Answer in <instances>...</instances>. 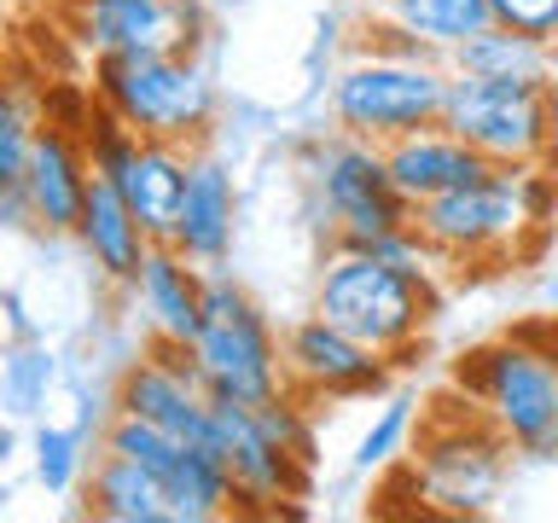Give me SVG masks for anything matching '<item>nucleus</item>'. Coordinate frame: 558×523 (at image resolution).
Listing matches in <instances>:
<instances>
[{"instance_id": "b1692460", "label": "nucleus", "mask_w": 558, "mask_h": 523, "mask_svg": "<svg viewBox=\"0 0 558 523\" xmlns=\"http://www.w3.org/2000/svg\"><path fill=\"white\" fill-rule=\"evenodd\" d=\"M418 401L413 396H384V408L366 418V430L355 436V448H349V471L355 477H390V471L408 460L413 436H418Z\"/></svg>"}, {"instance_id": "bb28decb", "label": "nucleus", "mask_w": 558, "mask_h": 523, "mask_svg": "<svg viewBox=\"0 0 558 523\" xmlns=\"http://www.w3.org/2000/svg\"><path fill=\"white\" fill-rule=\"evenodd\" d=\"M35 134H41V117L24 105L12 82H0V192L24 181L29 169V151H35Z\"/></svg>"}, {"instance_id": "c756f323", "label": "nucleus", "mask_w": 558, "mask_h": 523, "mask_svg": "<svg viewBox=\"0 0 558 523\" xmlns=\"http://www.w3.org/2000/svg\"><path fill=\"white\" fill-rule=\"evenodd\" d=\"M12 448H17V436H12V413L0 408V465L12 460Z\"/></svg>"}, {"instance_id": "f8f14e48", "label": "nucleus", "mask_w": 558, "mask_h": 523, "mask_svg": "<svg viewBox=\"0 0 558 523\" xmlns=\"http://www.w3.org/2000/svg\"><path fill=\"white\" fill-rule=\"evenodd\" d=\"M87 52H198L209 35L204 0H64Z\"/></svg>"}, {"instance_id": "423d86ee", "label": "nucleus", "mask_w": 558, "mask_h": 523, "mask_svg": "<svg viewBox=\"0 0 558 523\" xmlns=\"http://www.w3.org/2000/svg\"><path fill=\"white\" fill-rule=\"evenodd\" d=\"M413 227L436 268H500V262L530 256L547 239V227H535L530 204H523L518 169H495V163L477 181L418 204Z\"/></svg>"}, {"instance_id": "6e6552de", "label": "nucleus", "mask_w": 558, "mask_h": 523, "mask_svg": "<svg viewBox=\"0 0 558 523\" xmlns=\"http://www.w3.org/2000/svg\"><path fill=\"white\" fill-rule=\"evenodd\" d=\"M303 163H308V192L331 244L355 251L366 239L413 227V204L401 198V186L390 181V163H384V146H373V139L331 129L303 146Z\"/></svg>"}, {"instance_id": "39448f33", "label": "nucleus", "mask_w": 558, "mask_h": 523, "mask_svg": "<svg viewBox=\"0 0 558 523\" xmlns=\"http://www.w3.org/2000/svg\"><path fill=\"white\" fill-rule=\"evenodd\" d=\"M87 94L134 134L174 139V146H204L221 111V94L198 52H94Z\"/></svg>"}, {"instance_id": "5701e85b", "label": "nucleus", "mask_w": 558, "mask_h": 523, "mask_svg": "<svg viewBox=\"0 0 558 523\" xmlns=\"http://www.w3.org/2000/svg\"><path fill=\"white\" fill-rule=\"evenodd\" d=\"M52 390H59V355L41 338L0 343V408L12 418H41Z\"/></svg>"}, {"instance_id": "412c9836", "label": "nucleus", "mask_w": 558, "mask_h": 523, "mask_svg": "<svg viewBox=\"0 0 558 523\" xmlns=\"http://www.w3.org/2000/svg\"><path fill=\"white\" fill-rule=\"evenodd\" d=\"M453 76H488V82H558V41H535L506 24H483L471 41L448 52Z\"/></svg>"}, {"instance_id": "9b49d317", "label": "nucleus", "mask_w": 558, "mask_h": 523, "mask_svg": "<svg viewBox=\"0 0 558 523\" xmlns=\"http://www.w3.org/2000/svg\"><path fill=\"white\" fill-rule=\"evenodd\" d=\"M209 448L227 460L233 471V495H239V512H256V518H303V500L314 488V465H303L296 453H286L262 430L256 408L244 401H216L209 413Z\"/></svg>"}, {"instance_id": "7c9ffc66", "label": "nucleus", "mask_w": 558, "mask_h": 523, "mask_svg": "<svg viewBox=\"0 0 558 523\" xmlns=\"http://www.w3.org/2000/svg\"><path fill=\"white\" fill-rule=\"evenodd\" d=\"M373 7H390V0H373Z\"/></svg>"}, {"instance_id": "2eb2a0df", "label": "nucleus", "mask_w": 558, "mask_h": 523, "mask_svg": "<svg viewBox=\"0 0 558 523\" xmlns=\"http://www.w3.org/2000/svg\"><path fill=\"white\" fill-rule=\"evenodd\" d=\"M174 251L186 262H198L204 273H216L233 262L239 244V181L216 151H192V174H186V198H181V221H174Z\"/></svg>"}, {"instance_id": "20e7f679", "label": "nucleus", "mask_w": 558, "mask_h": 523, "mask_svg": "<svg viewBox=\"0 0 558 523\" xmlns=\"http://www.w3.org/2000/svg\"><path fill=\"white\" fill-rule=\"evenodd\" d=\"M453 70L442 52H349L326 82L331 129L390 146L401 134L436 129Z\"/></svg>"}, {"instance_id": "7ed1b4c3", "label": "nucleus", "mask_w": 558, "mask_h": 523, "mask_svg": "<svg viewBox=\"0 0 558 523\" xmlns=\"http://www.w3.org/2000/svg\"><path fill=\"white\" fill-rule=\"evenodd\" d=\"M314 314L355 331L361 343L390 355L401 373L425 349L436 314H442V279H436V268H408V262H384L331 244L320 279H314Z\"/></svg>"}, {"instance_id": "4be33fe9", "label": "nucleus", "mask_w": 558, "mask_h": 523, "mask_svg": "<svg viewBox=\"0 0 558 523\" xmlns=\"http://www.w3.org/2000/svg\"><path fill=\"white\" fill-rule=\"evenodd\" d=\"M94 460H99V436L82 430L76 418H70V425H52V418H41V425H35L29 471H35V483H41L52 500L82 495V483H87V471H94Z\"/></svg>"}, {"instance_id": "393cba45", "label": "nucleus", "mask_w": 558, "mask_h": 523, "mask_svg": "<svg viewBox=\"0 0 558 523\" xmlns=\"http://www.w3.org/2000/svg\"><path fill=\"white\" fill-rule=\"evenodd\" d=\"M390 12L442 59L488 24V0H390Z\"/></svg>"}, {"instance_id": "cd10ccee", "label": "nucleus", "mask_w": 558, "mask_h": 523, "mask_svg": "<svg viewBox=\"0 0 558 523\" xmlns=\"http://www.w3.org/2000/svg\"><path fill=\"white\" fill-rule=\"evenodd\" d=\"M488 24L535 35V41H558V0H488Z\"/></svg>"}, {"instance_id": "a878e982", "label": "nucleus", "mask_w": 558, "mask_h": 523, "mask_svg": "<svg viewBox=\"0 0 558 523\" xmlns=\"http://www.w3.org/2000/svg\"><path fill=\"white\" fill-rule=\"evenodd\" d=\"M314 413H320V408L303 401V396H291V390H279L274 401H262V408H256L262 430H268L286 453H296L303 465L320 460V425H314Z\"/></svg>"}, {"instance_id": "f03ea898", "label": "nucleus", "mask_w": 558, "mask_h": 523, "mask_svg": "<svg viewBox=\"0 0 558 523\" xmlns=\"http://www.w3.org/2000/svg\"><path fill=\"white\" fill-rule=\"evenodd\" d=\"M512 442L471 408V401L448 384V396H436L418 413V436L390 477L408 483L418 512L436 518H488L512 483Z\"/></svg>"}, {"instance_id": "1a4fd4ad", "label": "nucleus", "mask_w": 558, "mask_h": 523, "mask_svg": "<svg viewBox=\"0 0 558 523\" xmlns=\"http://www.w3.org/2000/svg\"><path fill=\"white\" fill-rule=\"evenodd\" d=\"M442 129H453L495 169L558 163V82H488L453 76Z\"/></svg>"}, {"instance_id": "4468645a", "label": "nucleus", "mask_w": 558, "mask_h": 523, "mask_svg": "<svg viewBox=\"0 0 558 523\" xmlns=\"http://www.w3.org/2000/svg\"><path fill=\"white\" fill-rule=\"evenodd\" d=\"M204 291H209V273L198 262H186L174 244H151L146 268L129 285V303L140 308V326H146L151 343L192 349V338L204 326Z\"/></svg>"}, {"instance_id": "c85d7f7f", "label": "nucleus", "mask_w": 558, "mask_h": 523, "mask_svg": "<svg viewBox=\"0 0 558 523\" xmlns=\"http://www.w3.org/2000/svg\"><path fill=\"white\" fill-rule=\"evenodd\" d=\"M541 314H553V320H558V268L541 273Z\"/></svg>"}, {"instance_id": "dca6fc26", "label": "nucleus", "mask_w": 558, "mask_h": 523, "mask_svg": "<svg viewBox=\"0 0 558 523\" xmlns=\"http://www.w3.org/2000/svg\"><path fill=\"white\" fill-rule=\"evenodd\" d=\"M24 186H29V204H35V227H41L47 239H76L87 186H94V163H87V146L70 122H52V117L41 122L29 169H24Z\"/></svg>"}, {"instance_id": "aec40b11", "label": "nucleus", "mask_w": 558, "mask_h": 523, "mask_svg": "<svg viewBox=\"0 0 558 523\" xmlns=\"http://www.w3.org/2000/svg\"><path fill=\"white\" fill-rule=\"evenodd\" d=\"M82 512L105 518V523H174L163 477L146 471L140 460H129V453L105 448V442H99V460L82 483Z\"/></svg>"}, {"instance_id": "a211bd4d", "label": "nucleus", "mask_w": 558, "mask_h": 523, "mask_svg": "<svg viewBox=\"0 0 558 523\" xmlns=\"http://www.w3.org/2000/svg\"><path fill=\"white\" fill-rule=\"evenodd\" d=\"M384 163H390V181L401 186V198L418 209V204L442 198V192H453V186L477 181V174L488 169V157L471 151L460 134L436 122V129L390 139V146H384Z\"/></svg>"}, {"instance_id": "9d476101", "label": "nucleus", "mask_w": 558, "mask_h": 523, "mask_svg": "<svg viewBox=\"0 0 558 523\" xmlns=\"http://www.w3.org/2000/svg\"><path fill=\"white\" fill-rule=\"evenodd\" d=\"M279 355H286V390L326 408V401H373L390 390L396 361L361 343L326 314H303L279 331Z\"/></svg>"}, {"instance_id": "f3484780", "label": "nucleus", "mask_w": 558, "mask_h": 523, "mask_svg": "<svg viewBox=\"0 0 558 523\" xmlns=\"http://www.w3.org/2000/svg\"><path fill=\"white\" fill-rule=\"evenodd\" d=\"M192 151L198 146H174V139H140L122 157V169L111 174V186L129 198V209L140 216V227L151 233V244L174 239L181 221V198H186V174H192Z\"/></svg>"}, {"instance_id": "ddd939ff", "label": "nucleus", "mask_w": 558, "mask_h": 523, "mask_svg": "<svg viewBox=\"0 0 558 523\" xmlns=\"http://www.w3.org/2000/svg\"><path fill=\"white\" fill-rule=\"evenodd\" d=\"M111 408L146 418V425H163L174 436H192V442H209V413H216V401H209V390L198 384V373H192L186 349L146 343L117 373Z\"/></svg>"}, {"instance_id": "f257e3e1", "label": "nucleus", "mask_w": 558, "mask_h": 523, "mask_svg": "<svg viewBox=\"0 0 558 523\" xmlns=\"http://www.w3.org/2000/svg\"><path fill=\"white\" fill-rule=\"evenodd\" d=\"M448 384L512 442L518 460H558V320H523L453 361Z\"/></svg>"}, {"instance_id": "6ab92c4d", "label": "nucleus", "mask_w": 558, "mask_h": 523, "mask_svg": "<svg viewBox=\"0 0 558 523\" xmlns=\"http://www.w3.org/2000/svg\"><path fill=\"white\" fill-rule=\"evenodd\" d=\"M76 244L87 251V262H94V273L105 279V285H117V291H129L134 273L146 268V256H151V233L140 227L129 198H122L111 181H99V174H94V186H87V204H82V221H76Z\"/></svg>"}, {"instance_id": "0eeeda50", "label": "nucleus", "mask_w": 558, "mask_h": 523, "mask_svg": "<svg viewBox=\"0 0 558 523\" xmlns=\"http://www.w3.org/2000/svg\"><path fill=\"white\" fill-rule=\"evenodd\" d=\"M192 373L209 390V401H244L262 408L286 390V355H279V331L262 314V303L239 285L227 268L209 273L204 291V326L192 338Z\"/></svg>"}]
</instances>
